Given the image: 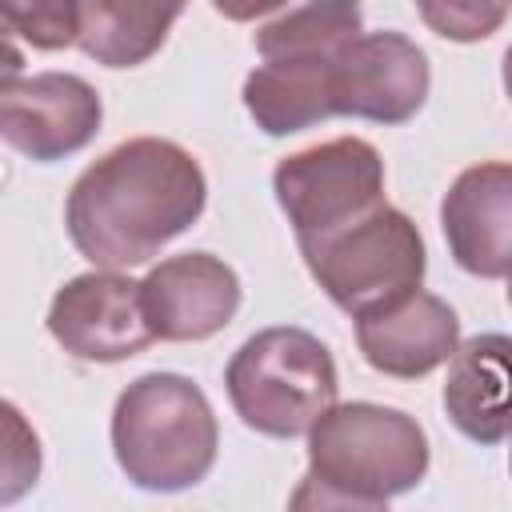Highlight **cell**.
Returning <instances> with one entry per match:
<instances>
[{"mask_svg":"<svg viewBox=\"0 0 512 512\" xmlns=\"http://www.w3.org/2000/svg\"><path fill=\"white\" fill-rule=\"evenodd\" d=\"M204 208V172L172 140L136 136L100 156L68 192L72 244L100 268H132L180 236Z\"/></svg>","mask_w":512,"mask_h":512,"instance_id":"obj_1","label":"cell"},{"mask_svg":"<svg viewBox=\"0 0 512 512\" xmlns=\"http://www.w3.org/2000/svg\"><path fill=\"white\" fill-rule=\"evenodd\" d=\"M308 432V476L292 492V508H380L428 468L420 424L396 408L340 404Z\"/></svg>","mask_w":512,"mask_h":512,"instance_id":"obj_2","label":"cell"},{"mask_svg":"<svg viewBox=\"0 0 512 512\" xmlns=\"http://www.w3.org/2000/svg\"><path fill=\"white\" fill-rule=\"evenodd\" d=\"M112 448L132 484L148 492L192 488L216 460L212 404L192 380L176 372H148L116 400Z\"/></svg>","mask_w":512,"mask_h":512,"instance_id":"obj_3","label":"cell"},{"mask_svg":"<svg viewBox=\"0 0 512 512\" xmlns=\"http://www.w3.org/2000/svg\"><path fill=\"white\" fill-rule=\"evenodd\" d=\"M300 252L328 300L352 316L392 308L416 292L424 276V240L416 224L384 200L332 232L300 240Z\"/></svg>","mask_w":512,"mask_h":512,"instance_id":"obj_4","label":"cell"},{"mask_svg":"<svg viewBox=\"0 0 512 512\" xmlns=\"http://www.w3.org/2000/svg\"><path fill=\"white\" fill-rule=\"evenodd\" d=\"M228 400L264 436H300L336 404V364L304 328H264L240 344L228 372Z\"/></svg>","mask_w":512,"mask_h":512,"instance_id":"obj_5","label":"cell"},{"mask_svg":"<svg viewBox=\"0 0 512 512\" xmlns=\"http://www.w3.org/2000/svg\"><path fill=\"white\" fill-rule=\"evenodd\" d=\"M276 200L296 240L332 232L384 200V164L368 140L340 136L276 164Z\"/></svg>","mask_w":512,"mask_h":512,"instance_id":"obj_6","label":"cell"},{"mask_svg":"<svg viewBox=\"0 0 512 512\" xmlns=\"http://www.w3.org/2000/svg\"><path fill=\"white\" fill-rule=\"evenodd\" d=\"M332 116H364L376 124H404L428 96V60L400 32L356 36L328 76Z\"/></svg>","mask_w":512,"mask_h":512,"instance_id":"obj_7","label":"cell"},{"mask_svg":"<svg viewBox=\"0 0 512 512\" xmlns=\"http://www.w3.org/2000/svg\"><path fill=\"white\" fill-rule=\"evenodd\" d=\"M100 112L96 88L68 72L0 84V136L40 164L80 152L100 128Z\"/></svg>","mask_w":512,"mask_h":512,"instance_id":"obj_8","label":"cell"},{"mask_svg":"<svg viewBox=\"0 0 512 512\" xmlns=\"http://www.w3.org/2000/svg\"><path fill=\"white\" fill-rule=\"evenodd\" d=\"M48 332L64 344V352L100 364L128 360L156 340L140 308V284L116 272L68 280L48 308Z\"/></svg>","mask_w":512,"mask_h":512,"instance_id":"obj_9","label":"cell"},{"mask_svg":"<svg viewBox=\"0 0 512 512\" xmlns=\"http://www.w3.org/2000/svg\"><path fill=\"white\" fill-rule=\"evenodd\" d=\"M140 308L160 340H204L220 332L240 308L236 272L208 252H180L148 272Z\"/></svg>","mask_w":512,"mask_h":512,"instance_id":"obj_10","label":"cell"},{"mask_svg":"<svg viewBox=\"0 0 512 512\" xmlns=\"http://www.w3.org/2000/svg\"><path fill=\"white\" fill-rule=\"evenodd\" d=\"M508 204H512V168L504 160L476 164L456 176L452 192L444 196L440 220L448 248L464 272L488 280L508 276L512 264Z\"/></svg>","mask_w":512,"mask_h":512,"instance_id":"obj_11","label":"cell"},{"mask_svg":"<svg viewBox=\"0 0 512 512\" xmlns=\"http://www.w3.org/2000/svg\"><path fill=\"white\" fill-rule=\"evenodd\" d=\"M460 320L456 312L432 292H408L392 308L356 316V344L364 360L384 376H424L444 364L456 348Z\"/></svg>","mask_w":512,"mask_h":512,"instance_id":"obj_12","label":"cell"},{"mask_svg":"<svg viewBox=\"0 0 512 512\" xmlns=\"http://www.w3.org/2000/svg\"><path fill=\"white\" fill-rule=\"evenodd\" d=\"M348 48V44H344ZM340 48V52H344ZM340 52H272L244 80V108L268 136H288L332 116L328 76Z\"/></svg>","mask_w":512,"mask_h":512,"instance_id":"obj_13","label":"cell"},{"mask_svg":"<svg viewBox=\"0 0 512 512\" xmlns=\"http://www.w3.org/2000/svg\"><path fill=\"white\" fill-rule=\"evenodd\" d=\"M448 360V420L476 444H500L508 436V336H472Z\"/></svg>","mask_w":512,"mask_h":512,"instance_id":"obj_14","label":"cell"},{"mask_svg":"<svg viewBox=\"0 0 512 512\" xmlns=\"http://www.w3.org/2000/svg\"><path fill=\"white\" fill-rule=\"evenodd\" d=\"M188 0H76V44L108 68L144 64Z\"/></svg>","mask_w":512,"mask_h":512,"instance_id":"obj_15","label":"cell"},{"mask_svg":"<svg viewBox=\"0 0 512 512\" xmlns=\"http://www.w3.org/2000/svg\"><path fill=\"white\" fill-rule=\"evenodd\" d=\"M360 36V0H312L256 32L260 56L272 52H340Z\"/></svg>","mask_w":512,"mask_h":512,"instance_id":"obj_16","label":"cell"},{"mask_svg":"<svg viewBox=\"0 0 512 512\" xmlns=\"http://www.w3.org/2000/svg\"><path fill=\"white\" fill-rule=\"evenodd\" d=\"M40 476V440L24 412L0 400V504L20 500Z\"/></svg>","mask_w":512,"mask_h":512,"instance_id":"obj_17","label":"cell"},{"mask_svg":"<svg viewBox=\"0 0 512 512\" xmlns=\"http://www.w3.org/2000/svg\"><path fill=\"white\" fill-rule=\"evenodd\" d=\"M0 24L32 48H64L76 40V0H0Z\"/></svg>","mask_w":512,"mask_h":512,"instance_id":"obj_18","label":"cell"},{"mask_svg":"<svg viewBox=\"0 0 512 512\" xmlns=\"http://www.w3.org/2000/svg\"><path fill=\"white\" fill-rule=\"evenodd\" d=\"M416 8L436 36L456 44L492 36L508 16V0H416Z\"/></svg>","mask_w":512,"mask_h":512,"instance_id":"obj_19","label":"cell"},{"mask_svg":"<svg viewBox=\"0 0 512 512\" xmlns=\"http://www.w3.org/2000/svg\"><path fill=\"white\" fill-rule=\"evenodd\" d=\"M212 4L228 20H256V16H264V12H272V8H280L288 0H212Z\"/></svg>","mask_w":512,"mask_h":512,"instance_id":"obj_20","label":"cell"},{"mask_svg":"<svg viewBox=\"0 0 512 512\" xmlns=\"http://www.w3.org/2000/svg\"><path fill=\"white\" fill-rule=\"evenodd\" d=\"M20 64H24V56H20V48L0 32V84L4 80H12L16 72H20Z\"/></svg>","mask_w":512,"mask_h":512,"instance_id":"obj_21","label":"cell"}]
</instances>
